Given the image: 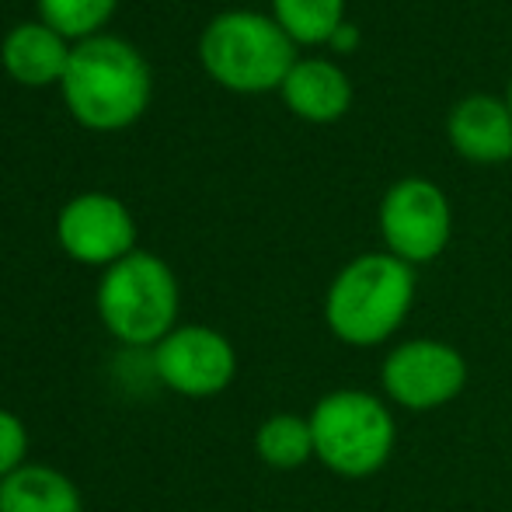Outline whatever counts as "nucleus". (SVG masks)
<instances>
[{"mask_svg":"<svg viewBox=\"0 0 512 512\" xmlns=\"http://www.w3.org/2000/svg\"><path fill=\"white\" fill-rule=\"evenodd\" d=\"M415 300V272L387 255H359L335 276L324 300V321L345 345H380L405 324Z\"/></svg>","mask_w":512,"mask_h":512,"instance_id":"2","label":"nucleus"},{"mask_svg":"<svg viewBox=\"0 0 512 512\" xmlns=\"http://www.w3.org/2000/svg\"><path fill=\"white\" fill-rule=\"evenodd\" d=\"M450 143L474 164H502L512 157L509 105L492 95L464 98L450 115Z\"/></svg>","mask_w":512,"mask_h":512,"instance_id":"10","label":"nucleus"},{"mask_svg":"<svg viewBox=\"0 0 512 512\" xmlns=\"http://www.w3.org/2000/svg\"><path fill=\"white\" fill-rule=\"evenodd\" d=\"M276 21L293 42H331L345 25V0H272Z\"/></svg>","mask_w":512,"mask_h":512,"instance_id":"15","label":"nucleus"},{"mask_svg":"<svg viewBox=\"0 0 512 512\" xmlns=\"http://www.w3.org/2000/svg\"><path fill=\"white\" fill-rule=\"evenodd\" d=\"M154 377L182 398H216L237 377V352L227 335L206 324L175 328L150 349Z\"/></svg>","mask_w":512,"mask_h":512,"instance_id":"6","label":"nucleus"},{"mask_svg":"<svg viewBox=\"0 0 512 512\" xmlns=\"http://www.w3.org/2000/svg\"><path fill=\"white\" fill-rule=\"evenodd\" d=\"M0 512H84V499L63 471L25 464L0 481Z\"/></svg>","mask_w":512,"mask_h":512,"instance_id":"13","label":"nucleus"},{"mask_svg":"<svg viewBox=\"0 0 512 512\" xmlns=\"http://www.w3.org/2000/svg\"><path fill=\"white\" fill-rule=\"evenodd\" d=\"M28 429L14 411L0 408V481L28 464Z\"/></svg>","mask_w":512,"mask_h":512,"instance_id":"17","label":"nucleus"},{"mask_svg":"<svg viewBox=\"0 0 512 512\" xmlns=\"http://www.w3.org/2000/svg\"><path fill=\"white\" fill-rule=\"evenodd\" d=\"M283 98L297 115L310 122H331L345 115L352 102L349 77L328 60H304L283 81Z\"/></svg>","mask_w":512,"mask_h":512,"instance_id":"12","label":"nucleus"},{"mask_svg":"<svg viewBox=\"0 0 512 512\" xmlns=\"http://www.w3.org/2000/svg\"><path fill=\"white\" fill-rule=\"evenodd\" d=\"M56 237H60L63 251L74 262L102 265V269L122 262V258L136 251L133 213L115 196H105V192H84V196L70 199L60 209Z\"/></svg>","mask_w":512,"mask_h":512,"instance_id":"9","label":"nucleus"},{"mask_svg":"<svg viewBox=\"0 0 512 512\" xmlns=\"http://www.w3.org/2000/svg\"><path fill=\"white\" fill-rule=\"evenodd\" d=\"M115 4L119 0H39V14L42 25L60 32L63 39H91Z\"/></svg>","mask_w":512,"mask_h":512,"instance_id":"16","label":"nucleus"},{"mask_svg":"<svg viewBox=\"0 0 512 512\" xmlns=\"http://www.w3.org/2000/svg\"><path fill=\"white\" fill-rule=\"evenodd\" d=\"M95 304L115 342H122L126 349H154L175 331V272L150 251H133L105 269Z\"/></svg>","mask_w":512,"mask_h":512,"instance_id":"3","label":"nucleus"},{"mask_svg":"<svg viewBox=\"0 0 512 512\" xmlns=\"http://www.w3.org/2000/svg\"><path fill=\"white\" fill-rule=\"evenodd\" d=\"M67 63H70V46L63 42L60 32H53L42 21L18 25L4 39V67L21 84L42 88V84L63 81Z\"/></svg>","mask_w":512,"mask_h":512,"instance_id":"11","label":"nucleus"},{"mask_svg":"<svg viewBox=\"0 0 512 512\" xmlns=\"http://www.w3.org/2000/svg\"><path fill=\"white\" fill-rule=\"evenodd\" d=\"M206 74L230 91H269L283 88L290 70L297 67L293 39L279 21L255 11L216 14L199 42Z\"/></svg>","mask_w":512,"mask_h":512,"instance_id":"4","label":"nucleus"},{"mask_svg":"<svg viewBox=\"0 0 512 512\" xmlns=\"http://www.w3.org/2000/svg\"><path fill=\"white\" fill-rule=\"evenodd\" d=\"M314 457L338 478H370L391 460L398 425L391 408L366 391H331L310 411Z\"/></svg>","mask_w":512,"mask_h":512,"instance_id":"5","label":"nucleus"},{"mask_svg":"<svg viewBox=\"0 0 512 512\" xmlns=\"http://www.w3.org/2000/svg\"><path fill=\"white\" fill-rule=\"evenodd\" d=\"M255 453L262 464L276 467V471H293L304 467L314 457V432H310V418L279 411L269 415L255 432Z\"/></svg>","mask_w":512,"mask_h":512,"instance_id":"14","label":"nucleus"},{"mask_svg":"<svg viewBox=\"0 0 512 512\" xmlns=\"http://www.w3.org/2000/svg\"><path fill=\"white\" fill-rule=\"evenodd\" d=\"M380 230L394 258L408 265L432 262L450 244V203L425 178H405L391 185L380 203Z\"/></svg>","mask_w":512,"mask_h":512,"instance_id":"7","label":"nucleus"},{"mask_svg":"<svg viewBox=\"0 0 512 512\" xmlns=\"http://www.w3.org/2000/svg\"><path fill=\"white\" fill-rule=\"evenodd\" d=\"M506 105H509V115H512V81H509V98H506Z\"/></svg>","mask_w":512,"mask_h":512,"instance_id":"19","label":"nucleus"},{"mask_svg":"<svg viewBox=\"0 0 512 512\" xmlns=\"http://www.w3.org/2000/svg\"><path fill=\"white\" fill-rule=\"evenodd\" d=\"M467 363L453 345L436 338H411L384 359V391L408 411L443 408L464 391Z\"/></svg>","mask_w":512,"mask_h":512,"instance_id":"8","label":"nucleus"},{"mask_svg":"<svg viewBox=\"0 0 512 512\" xmlns=\"http://www.w3.org/2000/svg\"><path fill=\"white\" fill-rule=\"evenodd\" d=\"M331 42H335L338 49H352V46H356V28L342 25V28L335 32V39H331Z\"/></svg>","mask_w":512,"mask_h":512,"instance_id":"18","label":"nucleus"},{"mask_svg":"<svg viewBox=\"0 0 512 512\" xmlns=\"http://www.w3.org/2000/svg\"><path fill=\"white\" fill-rule=\"evenodd\" d=\"M63 98L77 122L91 129H122L150 102V70L129 42L91 35L70 49Z\"/></svg>","mask_w":512,"mask_h":512,"instance_id":"1","label":"nucleus"}]
</instances>
